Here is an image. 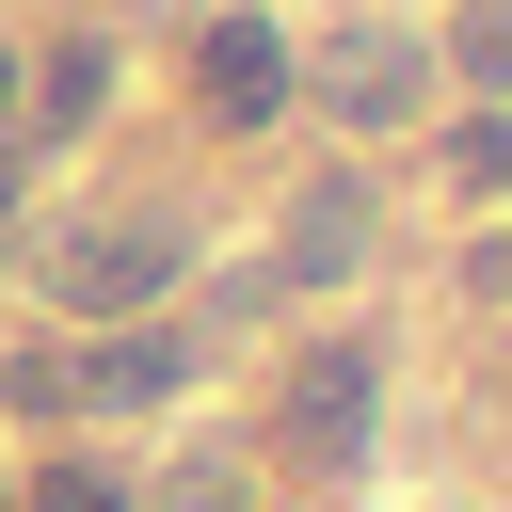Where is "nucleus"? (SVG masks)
Here are the masks:
<instances>
[{
	"label": "nucleus",
	"mask_w": 512,
	"mask_h": 512,
	"mask_svg": "<svg viewBox=\"0 0 512 512\" xmlns=\"http://www.w3.org/2000/svg\"><path fill=\"white\" fill-rule=\"evenodd\" d=\"M176 272H192V224L176 208H80L64 240H32V288L64 304V320H160L176 304Z\"/></svg>",
	"instance_id": "obj_1"
},
{
	"label": "nucleus",
	"mask_w": 512,
	"mask_h": 512,
	"mask_svg": "<svg viewBox=\"0 0 512 512\" xmlns=\"http://www.w3.org/2000/svg\"><path fill=\"white\" fill-rule=\"evenodd\" d=\"M288 96H320L352 144H400V128H432V112H448V80H432V32H416V16H352V32L288 48Z\"/></svg>",
	"instance_id": "obj_2"
},
{
	"label": "nucleus",
	"mask_w": 512,
	"mask_h": 512,
	"mask_svg": "<svg viewBox=\"0 0 512 512\" xmlns=\"http://www.w3.org/2000/svg\"><path fill=\"white\" fill-rule=\"evenodd\" d=\"M368 416H384V336H304L288 384H272V448L304 480H352L368 464Z\"/></svg>",
	"instance_id": "obj_3"
},
{
	"label": "nucleus",
	"mask_w": 512,
	"mask_h": 512,
	"mask_svg": "<svg viewBox=\"0 0 512 512\" xmlns=\"http://www.w3.org/2000/svg\"><path fill=\"white\" fill-rule=\"evenodd\" d=\"M192 112H208V128H272V112H288V32H272L256 0L192 32Z\"/></svg>",
	"instance_id": "obj_4"
},
{
	"label": "nucleus",
	"mask_w": 512,
	"mask_h": 512,
	"mask_svg": "<svg viewBox=\"0 0 512 512\" xmlns=\"http://www.w3.org/2000/svg\"><path fill=\"white\" fill-rule=\"evenodd\" d=\"M368 240H384V192H368V176H304V208H288V240H272L256 288H352Z\"/></svg>",
	"instance_id": "obj_5"
},
{
	"label": "nucleus",
	"mask_w": 512,
	"mask_h": 512,
	"mask_svg": "<svg viewBox=\"0 0 512 512\" xmlns=\"http://www.w3.org/2000/svg\"><path fill=\"white\" fill-rule=\"evenodd\" d=\"M192 352H208L192 320H112V336H96V352H64V368H80V400H96V416H160V400L192 384Z\"/></svg>",
	"instance_id": "obj_6"
},
{
	"label": "nucleus",
	"mask_w": 512,
	"mask_h": 512,
	"mask_svg": "<svg viewBox=\"0 0 512 512\" xmlns=\"http://www.w3.org/2000/svg\"><path fill=\"white\" fill-rule=\"evenodd\" d=\"M96 96H112V48H96V32H64V48L32 64V96H16V144H80V128H96Z\"/></svg>",
	"instance_id": "obj_7"
},
{
	"label": "nucleus",
	"mask_w": 512,
	"mask_h": 512,
	"mask_svg": "<svg viewBox=\"0 0 512 512\" xmlns=\"http://www.w3.org/2000/svg\"><path fill=\"white\" fill-rule=\"evenodd\" d=\"M432 80H464L480 112H512V0H464L448 48H432Z\"/></svg>",
	"instance_id": "obj_8"
},
{
	"label": "nucleus",
	"mask_w": 512,
	"mask_h": 512,
	"mask_svg": "<svg viewBox=\"0 0 512 512\" xmlns=\"http://www.w3.org/2000/svg\"><path fill=\"white\" fill-rule=\"evenodd\" d=\"M144 512H256V464H240V448H176V464L144 480Z\"/></svg>",
	"instance_id": "obj_9"
},
{
	"label": "nucleus",
	"mask_w": 512,
	"mask_h": 512,
	"mask_svg": "<svg viewBox=\"0 0 512 512\" xmlns=\"http://www.w3.org/2000/svg\"><path fill=\"white\" fill-rule=\"evenodd\" d=\"M16 512H144V496H128V464L64 448V464H32V480H16Z\"/></svg>",
	"instance_id": "obj_10"
},
{
	"label": "nucleus",
	"mask_w": 512,
	"mask_h": 512,
	"mask_svg": "<svg viewBox=\"0 0 512 512\" xmlns=\"http://www.w3.org/2000/svg\"><path fill=\"white\" fill-rule=\"evenodd\" d=\"M448 192H512V112H464L448 128Z\"/></svg>",
	"instance_id": "obj_11"
},
{
	"label": "nucleus",
	"mask_w": 512,
	"mask_h": 512,
	"mask_svg": "<svg viewBox=\"0 0 512 512\" xmlns=\"http://www.w3.org/2000/svg\"><path fill=\"white\" fill-rule=\"evenodd\" d=\"M0 400H16V416H80V368H64V352H0Z\"/></svg>",
	"instance_id": "obj_12"
},
{
	"label": "nucleus",
	"mask_w": 512,
	"mask_h": 512,
	"mask_svg": "<svg viewBox=\"0 0 512 512\" xmlns=\"http://www.w3.org/2000/svg\"><path fill=\"white\" fill-rule=\"evenodd\" d=\"M16 96H32V64H16V48H0V160H16Z\"/></svg>",
	"instance_id": "obj_13"
},
{
	"label": "nucleus",
	"mask_w": 512,
	"mask_h": 512,
	"mask_svg": "<svg viewBox=\"0 0 512 512\" xmlns=\"http://www.w3.org/2000/svg\"><path fill=\"white\" fill-rule=\"evenodd\" d=\"M0 256H32V224H16V160H0Z\"/></svg>",
	"instance_id": "obj_14"
},
{
	"label": "nucleus",
	"mask_w": 512,
	"mask_h": 512,
	"mask_svg": "<svg viewBox=\"0 0 512 512\" xmlns=\"http://www.w3.org/2000/svg\"><path fill=\"white\" fill-rule=\"evenodd\" d=\"M0 512H16V496H0Z\"/></svg>",
	"instance_id": "obj_15"
}]
</instances>
